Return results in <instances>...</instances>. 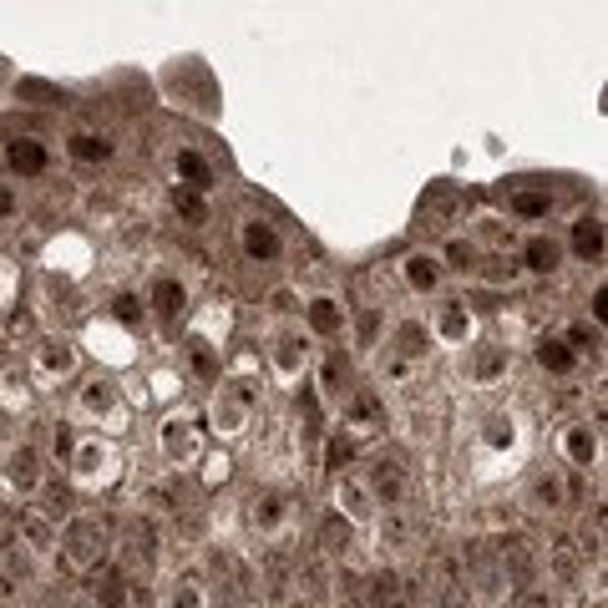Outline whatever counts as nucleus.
<instances>
[{
	"label": "nucleus",
	"mask_w": 608,
	"mask_h": 608,
	"mask_svg": "<svg viewBox=\"0 0 608 608\" xmlns=\"http://www.w3.org/2000/svg\"><path fill=\"white\" fill-rule=\"evenodd\" d=\"M228 467H234V462H228V456H213V462H208V482L228 477Z\"/></svg>",
	"instance_id": "obj_47"
},
{
	"label": "nucleus",
	"mask_w": 608,
	"mask_h": 608,
	"mask_svg": "<svg viewBox=\"0 0 608 608\" xmlns=\"http://www.w3.org/2000/svg\"><path fill=\"white\" fill-rule=\"evenodd\" d=\"M365 492H370L375 507H396V502L406 497V472H401V462H391V456H375L370 472H365Z\"/></svg>",
	"instance_id": "obj_10"
},
{
	"label": "nucleus",
	"mask_w": 608,
	"mask_h": 608,
	"mask_svg": "<svg viewBox=\"0 0 608 608\" xmlns=\"http://www.w3.org/2000/svg\"><path fill=\"white\" fill-rule=\"evenodd\" d=\"M304 325H310L315 340H340L345 335V304L335 294H315L304 304Z\"/></svg>",
	"instance_id": "obj_12"
},
{
	"label": "nucleus",
	"mask_w": 608,
	"mask_h": 608,
	"mask_svg": "<svg viewBox=\"0 0 608 608\" xmlns=\"http://www.w3.org/2000/svg\"><path fill=\"white\" fill-rule=\"evenodd\" d=\"M548 208H553L548 188H512L507 193V213L512 218H548Z\"/></svg>",
	"instance_id": "obj_25"
},
{
	"label": "nucleus",
	"mask_w": 608,
	"mask_h": 608,
	"mask_svg": "<svg viewBox=\"0 0 608 608\" xmlns=\"http://www.w3.org/2000/svg\"><path fill=\"white\" fill-rule=\"evenodd\" d=\"M152 304H158V315H163V320H178V315H183V304H188V289H183L178 279L163 274L158 284H152Z\"/></svg>",
	"instance_id": "obj_30"
},
{
	"label": "nucleus",
	"mask_w": 608,
	"mask_h": 608,
	"mask_svg": "<svg viewBox=\"0 0 608 608\" xmlns=\"http://www.w3.org/2000/svg\"><path fill=\"white\" fill-rule=\"evenodd\" d=\"M76 411H82L87 421H97V426H107V431H122L127 426V401L117 391V380H107V375H92L87 380L82 396H76Z\"/></svg>",
	"instance_id": "obj_4"
},
{
	"label": "nucleus",
	"mask_w": 608,
	"mask_h": 608,
	"mask_svg": "<svg viewBox=\"0 0 608 608\" xmlns=\"http://www.w3.org/2000/svg\"><path fill=\"white\" fill-rule=\"evenodd\" d=\"M6 163H11V173H21V178H41V173H46V147H41L36 137H11V142H6Z\"/></svg>",
	"instance_id": "obj_21"
},
{
	"label": "nucleus",
	"mask_w": 608,
	"mask_h": 608,
	"mask_svg": "<svg viewBox=\"0 0 608 608\" xmlns=\"http://www.w3.org/2000/svg\"><path fill=\"white\" fill-rule=\"evenodd\" d=\"M239 249L249 264H274L284 254V239H279V228L269 218H244L239 223Z\"/></svg>",
	"instance_id": "obj_9"
},
{
	"label": "nucleus",
	"mask_w": 608,
	"mask_h": 608,
	"mask_svg": "<svg viewBox=\"0 0 608 608\" xmlns=\"http://www.w3.org/2000/svg\"><path fill=\"white\" fill-rule=\"evenodd\" d=\"M16 538H21L26 553H56V548H61V527H56L46 512L21 507V517H16Z\"/></svg>",
	"instance_id": "obj_11"
},
{
	"label": "nucleus",
	"mask_w": 608,
	"mask_h": 608,
	"mask_svg": "<svg viewBox=\"0 0 608 608\" xmlns=\"http://www.w3.org/2000/svg\"><path fill=\"white\" fill-rule=\"evenodd\" d=\"M522 269H532V274H553V269H563V244L553 239V234H532L527 244H522V259H517Z\"/></svg>",
	"instance_id": "obj_18"
},
{
	"label": "nucleus",
	"mask_w": 608,
	"mask_h": 608,
	"mask_svg": "<svg viewBox=\"0 0 608 608\" xmlns=\"http://www.w3.org/2000/svg\"><path fill=\"white\" fill-rule=\"evenodd\" d=\"M507 370V345H482L477 350V380L487 386V380H497Z\"/></svg>",
	"instance_id": "obj_39"
},
{
	"label": "nucleus",
	"mask_w": 608,
	"mask_h": 608,
	"mask_svg": "<svg viewBox=\"0 0 608 608\" xmlns=\"http://www.w3.org/2000/svg\"><path fill=\"white\" fill-rule=\"evenodd\" d=\"M568 497H563V482L553 477V472H538L532 477V507H543V512H553V507H563Z\"/></svg>",
	"instance_id": "obj_36"
},
{
	"label": "nucleus",
	"mask_w": 608,
	"mask_h": 608,
	"mask_svg": "<svg viewBox=\"0 0 608 608\" xmlns=\"http://www.w3.org/2000/svg\"><path fill=\"white\" fill-rule=\"evenodd\" d=\"M573 254L583 264H598L603 259V223H598V213H578L573 218Z\"/></svg>",
	"instance_id": "obj_22"
},
{
	"label": "nucleus",
	"mask_w": 608,
	"mask_h": 608,
	"mask_svg": "<svg viewBox=\"0 0 608 608\" xmlns=\"http://www.w3.org/2000/svg\"><path fill=\"white\" fill-rule=\"evenodd\" d=\"M446 259H451V269H462V274H477V264H482L477 244H467V239H451L446 244Z\"/></svg>",
	"instance_id": "obj_42"
},
{
	"label": "nucleus",
	"mask_w": 608,
	"mask_h": 608,
	"mask_svg": "<svg viewBox=\"0 0 608 608\" xmlns=\"http://www.w3.org/2000/svg\"><path fill=\"white\" fill-rule=\"evenodd\" d=\"M563 345H568L573 355H583V350H588V355H598V345H603V330H598V325H573V330L563 335Z\"/></svg>",
	"instance_id": "obj_41"
},
{
	"label": "nucleus",
	"mask_w": 608,
	"mask_h": 608,
	"mask_svg": "<svg viewBox=\"0 0 608 608\" xmlns=\"http://www.w3.org/2000/svg\"><path fill=\"white\" fill-rule=\"evenodd\" d=\"M6 213H16V193H11V183H0V218Z\"/></svg>",
	"instance_id": "obj_49"
},
{
	"label": "nucleus",
	"mask_w": 608,
	"mask_h": 608,
	"mask_svg": "<svg viewBox=\"0 0 608 608\" xmlns=\"http://www.w3.org/2000/svg\"><path fill=\"white\" fill-rule=\"evenodd\" d=\"M548 563H553V573H558L563 583H578V578H583V568H578V548H573L568 538H558V543L548 548Z\"/></svg>",
	"instance_id": "obj_35"
},
{
	"label": "nucleus",
	"mask_w": 608,
	"mask_h": 608,
	"mask_svg": "<svg viewBox=\"0 0 608 608\" xmlns=\"http://www.w3.org/2000/svg\"><path fill=\"white\" fill-rule=\"evenodd\" d=\"M441 254H406V264H401V279H406V289L411 294H431L436 284H441Z\"/></svg>",
	"instance_id": "obj_19"
},
{
	"label": "nucleus",
	"mask_w": 608,
	"mask_h": 608,
	"mask_svg": "<svg viewBox=\"0 0 608 608\" xmlns=\"http://www.w3.org/2000/svg\"><path fill=\"white\" fill-rule=\"evenodd\" d=\"M158 446L173 467H193L198 456H203V436H198V421L188 411H173L163 426H158Z\"/></svg>",
	"instance_id": "obj_6"
},
{
	"label": "nucleus",
	"mask_w": 608,
	"mask_h": 608,
	"mask_svg": "<svg viewBox=\"0 0 608 608\" xmlns=\"http://www.w3.org/2000/svg\"><path fill=\"white\" fill-rule=\"evenodd\" d=\"M127 340H132V335H127L117 320H97V325L87 330V345H92L97 355L117 360V365H122V360H132V345H127Z\"/></svg>",
	"instance_id": "obj_20"
},
{
	"label": "nucleus",
	"mask_w": 608,
	"mask_h": 608,
	"mask_svg": "<svg viewBox=\"0 0 608 608\" xmlns=\"http://www.w3.org/2000/svg\"><path fill=\"white\" fill-rule=\"evenodd\" d=\"M588 310H593V325H598V330H603V284H598V289H593V299H588Z\"/></svg>",
	"instance_id": "obj_48"
},
{
	"label": "nucleus",
	"mask_w": 608,
	"mask_h": 608,
	"mask_svg": "<svg viewBox=\"0 0 608 608\" xmlns=\"http://www.w3.org/2000/svg\"><path fill=\"white\" fill-rule=\"evenodd\" d=\"M558 446H563V456H568V467H578V472L598 467V451H603V446H598V426H588V421L563 426Z\"/></svg>",
	"instance_id": "obj_13"
},
{
	"label": "nucleus",
	"mask_w": 608,
	"mask_h": 608,
	"mask_svg": "<svg viewBox=\"0 0 608 608\" xmlns=\"http://www.w3.org/2000/svg\"><path fill=\"white\" fill-rule=\"evenodd\" d=\"M426 345H431V335H426V325H421V320H401V325H396V350H401L406 360L426 355Z\"/></svg>",
	"instance_id": "obj_34"
},
{
	"label": "nucleus",
	"mask_w": 608,
	"mask_h": 608,
	"mask_svg": "<svg viewBox=\"0 0 608 608\" xmlns=\"http://www.w3.org/2000/svg\"><path fill=\"white\" fill-rule=\"evenodd\" d=\"M36 512H46L51 522L56 517H76V497L66 492V487H41V507Z\"/></svg>",
	"instance_id": "obj_38"
},
{
	"label": "nucleus",
	"mask_w": 608,
	"mask_h": 608,
	"mask_svg": "<svg viewBox=\"0 0 608 608\" xmlns=\"http://www.w3.org/2000/svg\"><path fill=\"white\" fill-rule=\"evenodd\" d=\"M173 208H178V218H188L193 228L208 223V203H203V193H193V188H173Z\"/></svg>",
	"instance_id": "obj_37"
},
{
	"label": "nucleus",
	"mask_w": 608,
	"mask_h": 608,
	"mask_svg": "<svg viewBox=\"0 0 608 608\" xmlns=\"http://www.w3.org/2000/svg\"><path fill=\"white\" fill-rule=\"evenodd\" d=\"M335 502H340V517H345L350 527H360V522H370V517H375V502H370V492H365V482H360V477H340Z\"/></svg>",
	"instance_id": "obj_17"
},
{
	"label": "nucleus",
	"mask_w": 608,
	"mask_h": 608,
	"mask_svg": "<svg viewBox=\"0 0 608 608\" xmlns=\"http://www.w3.org/2000/svg\"><path fill=\"white\" fill-rule=\"evenodd\" d=\"M365 598H370V608H401V603H406L401 573H391V568H375V573L365 578Z\"/></svg>",
	"instance_id": "obj_23"
},
{
	"label": "nucleus",
	"mask_w": 608,
	"mask_h": 608,
	"mask_svg": "<svg viewBox=\"0 0 608 608\" xmlns=\"http://www.w3.org/2000/svg\"><path fill=\"white\" fill-rule=\"evenodd\" d=\"M254 406H259V386H254V380H223V386L213 391L208 421H213L218 436H239V431H249Z\"/></svg>",
	"instance_id": "obj_2"
},
{
	"label": "nucleus",
	"mask_w": 608,
	"mask_h": 608,
	"mask_svg": "<svg viewBox=\"0 0 608 608\" xmlns=\"http://www.w3.org/2000/svg\"><path fill=\"white\" fill-rule=\"evenodd\" d=\"M112 315H117V325H122V330H137V325H142V315H147V304H142L137 294H117V310H112Z\"/></svg>",
	"instance_id": "obj_44"
},
{
	"label": "nucleus",
	"mask_w": 608,
	"mask_h": 608,
	"mask_svg": "<svg viewBox=\"0 0 608 608\" xmlns=\"http://www.w3.org/2000/svg\"><path fill=\"white\" fill-rule=\"evenodd\" d=\"M188 360H193V370H198L203 380H218V370H223V360H218V345H213L203 330L188 340Z\"/></svg>",
	"instance_id": "obj_31"
},
{
	"label": "nucleus",
	"mask_w": 608,
	"mask_h": 608,
	"mask_svg": "<svg viewBox=\"0 0 608 608\" xmlns=\"http://www.w3.org/2000/svg\"><path fill=\"white\" fill-rule=\"evenodd\" d=\"M512 426H517V421H512V416H497V421H492V431H487V441H492V446H507V441H512V436H517V431H512Z\"/></svg>",
	"instance_id": "obj_46"
},
{
	"label": "nucleus",
	"mask_w": 608,
	"mask_h": 608,
	"mask_svg": "<svg viewBox=\"0 0 608 608\" xmlns=\"http://www.w3.org/2000/svg\"><path fill=\"white\" fill-rule=\"evenodd\" d=\"M178 178H183L178 188H193V193H203V188L213 183V168H208V163L198 158L193 147H183V152H178Z\"/></svg>",
	"instance_id": "obj_32"
},
{
	"label": "nucleus",
	"mask_w": 608,
	"mask_h": 608,
	"mask_svg": "<svg viewBox=\"0 0 608 608\" xmlns=\"http://www.w3.org/2000/svg\"><path fill=\"white\" fill-rule=\"evenodd\" d=\"M61 548H66V563L76 573H97L102 568V553H107V527H102V517H87V512L66 517Z\"/></svg>",
	"instance_id": "obj_3"
},
{
	"label": "nucleus",
	"mask_w": 608,
	"mask_h": 608,
	"mask_svg": "<svg viewBox=\"0 0 608 608\" xmlns=\"http://www.w3.org/2000/svg\"><path fill=\"white\" fill-rule=\"evenodd\" d=\"M6 477H11V487H16L21 497H36V492L46 487L41 451H36V446H16V451H11V467H6Z\"/></svg>",
	"instance_id": "obj_16"
},
{
	"label": "nucleus",
	"mask_w": 608,
	"mask_h": 608,
	"mask_svg": "<svg viewBox=\"0 0 608 608\" xmlns=\"http://www.w3.org/2000/svg\"><path fill=\"white\" fill-rule=\"evenodd\" d=\"M426 335H431L436 345H472L477 315L467 310V299H441L436 315H431V325H426Z\"/></svg>",
	"instance_id": "obj_7"
},
{
	"label": "nucleus",
	"mask_w": 608,
	"mask_h": 608,
	"mask_svg": "<svg viewBox=\"0 0 608 608\" xmlns=\"http://www.w3.org/2000/svg\"><path fill=\"white\" fill-rule=\"evenodd\" d=\"M284 522H289V502H284L279 492H254V497H249V527H254V532H264V538H279Z\"/></svg>",
	"instance_id": "obj_15"
},
{
	"label": "nucleus",
	"mask_w": 608,
	"mask_h": 608,
	"mask_svg": "<svg viewBox=\"0 0 608 608\" xmlns=\"http://www.w3.org/2000/svg\"><path fill=\"white\" fill-rule=\"evenodd\" d=\"M76 365H82V350H76V340L66 335H51L36 345V360H31V380L36 386H61V380L76 375Z\"/></svg>",
	"instance_id": "obj_5"
},
{
	"label": "nucleus",
	"mask_w": 608,
	"mask_h": 608,
	"mask_svg": "<svg viewBox=\"0 0 608 608\" xmlns=\"http://www.w3.org/2000/svg\"><path fill=\"white\" fill-rule=\"evenodd\" d=\"M315 543H320V553H325V558H350V553H355V527L335 512V517H325V522H320V538H315Z\"/></svg>",
	"instance_id": "obj_24"
},
{
	"label": "nucleus",
	"mask_w": 608,
	"mask_h": 608,
	"mask_svg": "<svg viewBox=\"0 0 608 608\" xmlns=\"http://www.w3.org/2000/svg\"><path fill=\"white\" fill-rule=\"evenodd\" d=\"M97 608H127V578L117 568L97 573Z\"/></svg>",
	"instance_id": "obj_33"
},
{
	"label": "nucleus",
	"mask_w": 608,
	"mask_h": 608,
	"mask_svg": "<svg viewBox=\"0 0 608 608\" xmlns=\"http://www.w3.org/2000/svg\"><path fill=\"white\" fill-rule=\"evenodd\" d=\"M375 330H380V310H360V315H355V340H360V350L375 345Z\"/></svg>",
	"instance_id": "obj_45"
},
{
	"label": "nucleus",
	"mask_w": 608,
	"mask_h": 608,
	"mask_svg": "<svg viewBox=\"0 0 608 608\" xmlns=\"http://www.w3.org/2000/svg\"><path fill=\"white\" fill-rule=\"evenodd\" d=\"M355 462V441L345 436V431H335L330 436V446H325V467H335V472H345Z\"/></svg>",
	"instance_id": "obj_43"
},
{
	"label": "nucleus",
	"mask_w": 608,
	"mask_h": 608,
	"mask_svg": "<svg viewBox=\"0 0 608 608\" xmlns=\"http://www.w3.org/2000/svg\"><path fill=\"white\" fill-rule=\"evenodd\" d=\"M421 208H426L431 218H451V213H456V188H451V183H431Z\"/></svg>",
	"instance_id": "obj_40"
},
{
	"label": "nucleus",
	"mask_w": 608,
	"mask_h": 608,
	"mask_svg": "<svg viewBox=\"0 0 608 608\" xmlns=\"http://www.w3.org/2000/svg\"><path fill=\"white\" fill-rule=\"evenodd\" d=\"M163 608H208V588H203V578H198V573L173 578V588L163 593Z\"/></svg>",
	"instance_id": "obj_26"
},
{
	"label": "nucleus",
	"mask_w": 608,
	"mask_h": 608,
	"mask_svg": "<svg viewBox=\"0 0 608 608\" xmlns=\"http://www.w3.org/2000/svg\"><path fill=\"white\" fill-rule=\"evenodd\" d=\"M71 482L76 487H112L117 477H122V456H117V446L112 441H102V436H87V441H76L71 446Z\"/></svg>",
	"instance_id": "obj_1"
},
{
	"label": "nucleus",
	"mask_w": 608,
	"mask_h": 608,
	"mask_svg": "<svg viewBox=\"0 0 608 608\" xmlns=\"http://www.w3.org/2000/svg\"><path fill=\"white\" fill-rule=\"evenodd\" d=\"M386 426V406H380V396L375 391H350L345 401H340V431L355 441V436H370V431H380Z\"/></svg>",
	"instance_id": "obj_8"
},
{
	"label": "nucleus",
	"mask_w": 608,
	"mask_h": 608,
	"mask_svg": "<svg viewBox=\"0 0 608 608\" xmlns=\"http://www.w3.org/2000/svg\"><path fill=\"white\" fill-rule=\"evenodd\" d=\"M532 355H538V365H543L548 375H568V370L578 365V355H573V350H568L558 335H543V340H538V350H532Z\"/></svg>",
	"instance_id": "obj_28"
},
{
	"label": "nucleus",
	"mask_w": 608,
	"mask_h": 608,
	"mask_svg": "<svg viewBox=\"0 0 608 608\" xmlns=\"http://www.w3.org/2000/svg\"><path fill=\"white\" fill-rule=\"evenodd\" d=\"M320 391L330 396V401H345L350 396V360L335 350V355H325V365H320Z\"/></svg>",
	"instance_id": "obj_27"
},
{
	"label": "nucleus",
	"mask_w": 608,
	"mask_h": 608,
	"mask_svg": "<svg viewBox=\"0 0 608 608\" xmlns=\"http://www.w3.org/2000/svg\"><path fill=\"white\" fill-rule=\"evenodd\" d=\"M66 152H71L76 163H107V158H112V142H107L102 132H71Z\"/></svg>",
	"instance_id": "obj_29"
},
{
	"label": "nucleus",
	"mask_w": 608,
	"mask_h": 608,
	"mask_svg": "<svg viewBox=\"0 0 608 608\" xmlns=\"http://www.w3.org/2000/svg\"><path fill=\"white\" fill-rule=\"evenodd\" d=\"M274 380H284V386H299L304 370H310V345H304V335H284L274 345Z\"/></svg>",
	"instance_id": "obj_14"
}]
</instances>
